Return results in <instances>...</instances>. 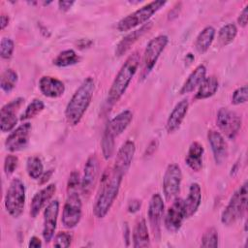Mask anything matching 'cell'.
Returning a JSON list of instances; mask_svg holds the SVG:
<instances>
[{"instance_id": "cell-1", "label": "cell", "mask_w": 248, "mask_h": 248, "mask_svg": "<svg viewBox=\"0 0 248 248\" xmlns=\"http://www.w3.org/2000/svg\"><path fill=\"white\" fill-rule=\"evenodd\" d=\"M122 178L123 175L115 171L113 168H108L103 172L99 191L93 206V212L97 218H104L109 211L117 198Z\"/></svg>"}, {"instance_id": "cell-2", "label": "cell", "mask_w": 248, "mask_h": 248, "mask_svg": "<svg viewBox=\"0 0 248 248\" xmlns=\"http://www.w3.org/2000/svg\"><path fill=\"white\" fill-rule=\"evenodd\" d=\"M95 90L93 78H86L76 90L65 109V118L69 125L76 126L79 123L87 110Z\"/></svg>"}, {"instance_id": "cell-3", "label": "cell", "mask_w": 248, "mask_h": 248, "mask_svg": "<svg viewBox=\"0 0 248 248\" xmlns=\"http://www.w3.org/2000/svg\"><path fill=\"white\" fill-rule=\"evenodd\" d=\"M140 60V57L138 51H135L128 56V58L126 59V61L118 71L108 90V94L107 98L108 105H109L110 107L113 106L123 96L133 77L138 71Z\"/></svg>"}, {"instance_id": "cell-4", "label": "cell", "mask_w": 248, "mask_h": 248, "mask_svg": "<svg viewBox=\"0 0 248 248\" xmlns=\"http://www.w3.org/2000/svg\"><path fill=\"white\" fill-rule=\"evenodd\" d=\"M248 186L245 181L232 196L228 205L221 215V222L226 226H231L237 222L244 215L247 208Z\"/></svg>"}, {"instance_id": "cell-5", "label": "cell", "mask_w": 248, "mask_h": 248, "mask_svg": "<svg viewBox=\"0 0 248 248\" xmlns=\"http://www.w3.org/2000/svg\"><path fill=\"white\" fill-rule=\"evenodd\" d=\"M165 4H166V1H162V0L149 2L148 4L140 7L134 13L120 19L116 26L117 29L120 32H125V31H129L132 28H135L140 24H144Z\"/></svg>"}, {"instance_id": "cell-6", "label": "cell", "mask_w": 248, "mask_h": 248, "mask_svg": "<svg viewBox=\"0 0 248 248\" xmlns=\"http://www.w3.org/2000/svg\"><path fill=\"white\" fill-rule=\"evenodd\" d=\"M4 203L7 212L12 217L17 218L22 214L25 204V186L19 178L16 177L10 182Z\"/></svg>"}, {"instance_id": "cell-7", "label": "cell", "mask_w": 248, "mask_h": 248, "mask_svg": "<svg viewBox=\"0 0 248 248\" xmlns=\"http://www.w3.org/2000/svg\"><path fill=\"white\" fill-rule=\"evenodd\" d=\"M169 38L166 35H159L148 42L142 56L140 79L147 78L149 73L154 68L159 56L167 46Z\"/></svg>"}, {"instance_id": "cell-8", "label": "cell", "mask_w": 248, "mask_h": 248, "mask_svg": "<svg viewBox=\"0 0 248 248\" xmlns=\"http://www.w3.org/2000/svg\"><path fill=\"white\" fill-rule=\"evenodd\" d=\"M216 123L219 130L230 140H233L238 134L242 119L239 114L227 108H221L217 112Z\"/></svg>"}, {"instance_id": "cell-9", "label": "cell", "mask_w": 248, "mask_h": 248, "mask_svg": "<svg viewBox=\"0 0 248 248\" xmlns=\"http://www.w3.org/2000/svg\"><path fill=\"white\" fill-rule=\"evenodd\" d=\"M81 199L77 191L68 192V197L63 206L62 223L68 229L75 228L81 218Z\"/></svg>"}, {"instance_id": "cell-10", "label": "cell", "mask_w": 248, "mask_h": 248, "mask_svg": "<svg viewBox=\"0 0 248 248\" xmlns=\"http://www.w3.org/2000/svg\"><path fill=\"white\" fill-rule=\"evenodd\" d=\"M182 172L180 167L175 164H170L163 177V192L166 200H173L180 190Z\"/></svg>"}, {"instance_id": "cell-11", "label": "cell", "mask_w": 248, "mask_h": 248, "mask_svg": "<svg viewBox=\"0 0 248 248\" xmlns=\"http://www.w3.org/2000/svg\"><path fill=\"white\" fill-rule=\"evenodd\" d=\"M164 202L160 194L155 193L150 198L147 209L149 225L154 237L159 240L161 235V223L164 215Z\"/></svg>"}, {"instance_id": "cell-12", "label": "cell", "mask_w": 248, "mask_h": 248, "mask_svg": "<svg viewBox=\"0 0 248 248\" xmlns=\"http://www.w3.org/2000/svg\"><path fill=\"white\" fill-rule=\"evenodd\" d=\"M32 126L29 122L22 123L8 136L5 140V147L10 152H16L26 148L29 142Z\"/></svg>"}, {"instance_id": "cell-13", "label": "cell", "mask_w": 248, "mask_h": 248, "mask_svg": "<svg viewBox=\"0 0 248 248\" xmlns=\"http://www.w3.org/2000/svg\"><path fill=\"white\" fill-rule=\"evenodd\" d=\"M185 218L184 200L181 198H175L166 213L164 219L165 227L170 232H176L181 228Z\"/></svg>"}, {"instance_id": "cell-14", "label": "cell", "mask_w": 248, "mask_h": 248, "mask_svg": "<svg viewBox=\"0 0 248 248\" xmlns=\"http://www.w3.org/2000/svg\"><path fill=\"white\" fill-rule=\"evenodd\" d=\"M24 103L23 98H16L7 103L0 110V129L3 133L11 132L17 122L16 111Z\"/></svg>"}, {"instance_id": "cell-15", "label": "cell", "mask_w": 248, "mask_h": 248, "mask_svg": "<svg viewBox=\"0 0 248 248\" xmlns=\"http://www.w3.org/2000/svg\"><path fill=\"white\" fill-rule=\"evenodd\" d=\"M99 174V161L96 154L88 157L83 170V176L80 181V189L83 195L89 196L96 185Z\"/></svg>"}, {"instance_id": "cell-16", "label": "cell", "mask_w": 248, "mask_h": 248, "mask_svg": "<svg viewBox=\"0 0 248 248\" xmlns=\"http://www.w3.org/2000/svg\"><path fill=\"white\" fill-rule=\"evenodd\" d=\"M58 213L59 202L57 200L49 202L44 212V226L42 232L44 240L46 243H48L53 238L57 225Z\"/></svg>"}, {"instance_id": "cell-17", "label": "cell", "mask_w": 248, "mask_h": 248, "mask_svg": "<svg viewBox=\"0 0 248 248\" xmlns=\"http://www.w3.org/2000/svg\"><path fill=\"white\" fill-rule=\"evenodd\" d=\"M135 151H136L135 142L130 140H126L122 144V146L119 148L116 154L114 166L112 167L113 170L124 176L132 164Z\"/></svg>"}, {"instance_id": "cell-18", "label": "cell", "mask_w": 248, "mask_h": 248, "mask_svg": "<svg viewBox=\"0 0 248 248\" xmlns=\"http://www.w3.org/2000/svg\"><path fill=\"white\" fill-rule=\"evenodd\" d=\"M207 140L210 144L215 163L217 165H222L228 157V144L223 135L216 130H209L207 133Z\"/></svg>"}, {"instance_id": "cell-19", "label": "cell", "mask_w": 248, "mask_h": 248, "mask_svg": "<svg viewBox=\"0 0 248 248\" xmlns=\"http://www.w3.org/2000/svg\"><path fill=\"white\" fill-rule=\"evenodd\" d=\"M188 108H189V102L187 99H183L179 101L174 106L166 123V130L169 134L175 132L180 127L183 119L185 118L188 112Z\"/></svg>"}, {"instance_id": "cell-20", "label": "cell", "mask_w": 248, "mask_h": 248, "mask_svg": "<svg viewBox=\"0 0 248 248\" xmlns=\"http://www.w3.org/2000/svg\"><path fill=\"white\" fill-rule=\"evenodd\" d=\"M151 26H152V22L148 21L147 23L142 24L140 28L132 31L131 33H129L125 37H123L122 40L116 46L115 55L117 57H120L123 54H125L130 49V47L151 28Z\"/></svg>"}, {"instance_id": "cell-21", "label": "cell", "mask_w": 248, "mask_h": 248, "mask_svg": "<svg viewBox=\"0 0 248 248\" xmlns=\"http://www.w3.org/2000/svg\"><path fill=\"white\" fill-rule=\"evenodd\" d=\"M39 88L43 95L49 98L60 97L65 92L64 83L60 79L49 76H44L40 78Z\"/></svg>"}, {"instance_id": "cell-22", "label": "cell", "mask_w": 248, "mask_h": 248, "mask_svg": "<svg viewBox=\"0 0 248 248\" xmlns=\"http://www.w3.org/2000/svg\"><path fill=\"white\" fill-rule=\"evenodd\" d=\"M56 191V185L51 183L35 194L30 204V215L35 218L41 209L48 202Z\"/></svg>"}, {"instance_id": "cell-23", "label": "cell", "mask_w": 248, "mask_h": 248, "mask_svg": "<svg viewBox=\"0 0 248 248\" xmlns=\"http://www.w3.org/2000/svg\"><path fill=\"white\" fill-rule=\"evenodd\" d=\"M202 202V190L201 186L198 183H192L189 188V193L184 200V208H185V214L186 218L192 217L197 210L199 209V206Z\"/></svg>"}, {"instance_id": "cell-24", "label": "cell", "mask_w": 248, "mask_h": 248, "mask_svg": "<svg viewBox=\"0 0 248 248\" xmlns=\"http://www.w3.org/2000/svg\"><path fill=\"white\" fill-rule=\"evenodd\" d=\"M203 152V146L199 141H194L189 146L187 155L185 157V162L192 170L200 171L202 170Z\"/></svg>"}, {"instance_id": "cell-25", "label": "cell", "mask_w": 248, "mask_h": 248, "mask_svg": "<svg viewBox=\"0 0 248 248\" xmlns=\"http://www.w3.org/2000/svg\"><path fill=\"white\" fill-rule=\"evenodd\" d=\"M206 75V68L204 65L201 64L196 67V69L189 75L186 81L183 83L179 90L180 94H186L194 91L202 82Z\"/></svg>"}, {"instance_id": "cell-26", "label": "cell", "mask_w": 248, "mask_h": 248, "mask_svg": "<svg viewBox=\"0 0 248 248\" xmlns=\"http://www.w3.org/2000/svg\"><path fill=\"white\" fill-rule=\"evenodd\" d=\"M132 120H133V112L129 109H126L121 111L116 116H114L110 121H108L107 126L111 131V133L115 137H117L126 130V128L129 126Z\"/></svg>"}, {"instance_id": "cell-27", "label": "cell", "mask_w": 248, "mask_h": 248, "mask_svg": "<svg viewBox=\"0 0 248 248\" xmlns=\"http://www.w3.org/2000/svg\"><path fill=\"white\" fill-rule=\"evenodd\" d=\"M133 246L135 248L141 247H149L150 246V238L149 232L146 225V221L144 218L139 220L134 228L133 232Z\"/></svg>"}, {"instance_id": "cell-28", "label": "cell", "mask_w": 248, "mask_h": 248, "mask_svg": "<svg viewBox=\"0 0 248 248\" xmlns=\"http://www.w3.org/2000/svg\"><path fill=\"white\" fill-rule=\"evenodd\" d=\"M219 88V80L215 76L205 77L202 82L200 84L199 89L195 95V99L202 100L213 96Z\"/></svg>"}, {"instance_id": "cell-29", "label": "cell", "mask_w": 248, "mask_h": 248, "mask_svg": "<svg viewBox=\"0 0 248 248\" xmlns=\"http://www.w3.org/2000/svg\"><path fill=\"white\" fill-rule=\"evenodd\" d=\"M215 37V29L212 26L204 27L197 36L195 47L198 52L204 53L210 47Z\"/></svg>"}, {"instance_id": "cell-30", "label": "cell", "mask_w": 248, "mask_h": 248, "mask_svg": "<svg viewBox=\"0 0 248 248\" xmlns=\"http://www.w3.org/2000/svg\"><path fill=\"white\" fill-rule=\"evenodd\" d=\"M114 138L115 136L111 133V131L108 129V126H106L102 140H101V146H102V153L106 160L109 159L114 152Z\"/></svg>"}, {"instance_id": "cell-31", "label": "cell", "mask_w": 248, "mask_h": 248, "mask_svg": "<svg viewBox=\"0 0 248 248\" xmlns=\"http://www.w3.org/2000/svg\"><path fill=\"white\" fill-rule=\"evenodd\" d=\"M79 56L73 49H66L61 51L54 59L53 64L57 67H67L77 64L79 61Z\"/></svg>"}, {"instance_id": "cell-32", "label": "cell", "mask_w": 248, "mask_h": 248, "mask_svg": "<svg viewBox=\"0 0 248 248\" xmlns=\"http://www.w3.org/2000/svg\"><path fill=\"white\" fill-rule=\"evenodd\" d=\"M17 79H18V77L16 71H14L13 69H6L2 73L1 78H0L1 89L6 93H10L16 87L17 83Z\"/></svg>"}, {"instance_id": "cell-33", "label": "cell", "mask_w": 248, "mask_h": 248, "mask_svg": "<svg viewBox=\"0 0 248 248\" xmlns=\"http://www.w3.org/2000/svg\"><path fill=\"white\" fill-rule=\"evenodd\" d=\"M26 171L32 179H39L44 173L42 160L38 156H31L26 161Z\"/></svg>"}, {"instance_id": "cell-34", "label": "cell", "mask_w": 248, "mask_h": 248, "mask_svg": "<svg viewBox=\"0 0 248 248\" xmlns=\"http://www.w3.org/2000/svg\"><path fill=\"white\" fill-rule=\"evenodd\" d=\"M237 34V28L233 23H228L222 26L218 32V40L221 46L231 44Z\"/></svg>"}, {"instance_id": "cell-35", "label": "cell", "mask_w": 248, "mask_h": 248, "mask_svg": "<svg viewBox=\"0 0 248 248\" xmlns=\"http://www.w3.org/2000/svg\"><path fill=\"white\" fill-rule=\"evenodd\" d=\"M45 108V104L40 99H34L25 108L23 113L20 116V120H27L30 118L35 117L37 114H39Z\"/></svg>"}, {"instance_id": "cell-36", "label": "cell", "mask_w": 248, "mask_h": 248, "mask_svg": "<svg viewBox=\"0 0 248 248\" xmlns=\"http://www.w3.org/2000/svg\"><path fill=\"white\" fill-rule=\"evenodd\" d=\"M202 247H218V232L215 228H208L202 236Z\"/></svg>"}, {"instance_id": "cell-37", "label": "cell", "mask_w": 248, "mask_h": 248, "mask_svg": "<svg viewBox=\"0 0 248 248\" xmlns=\"http://www.w3.org/2000/svg\"><path fill=\"white\" fill-rule=\"evenodd\" d=\"M15 48V45L12 39L10 38H2L0 43V55L3 59H10L13 55Z\"/></svg>"}, {"instance_id": "cell-38", "label": "cell", "mask_w": 248, "mask_h": 248, "mask_svg": "<svg viewBox=\"0 0 248 248\" xmlns=\"http://www.w3.org/2000/svg\"><path fill=\"white\" fill-rule=\"evenodd\" d=\"M72 239H73V236L70 232H60L54 237L53 246L61 247V248H68V247H70V245L72 243Z\"/></svg>"}, {"instance_id": "cell-39", "label": "cell", "mask_w": 248, "mask_h": 248, "mask_svg": "<svg viewBox=\"0 0 248 248\" xmlns=\"http://www.w3.org/2000/svg\"><path fill=\"white\" fill-rule=\"evenodd\" d=\"M247 96H248V90L247 86L243 85L241 87H238L235 89L232 96V104L233 105H240L247 102Z\"/></svg>"}, {"instance_id": "cell-40", "label": "cell", "mask_w": 248, "mask_h": 248, "mask_svg": "<svg viewBox=\"0 0 248 248\" xmlns=\"http://www.w3.org/2000/svg\"><path fill=\"white\" fill-rule=\"evenodd\" d=\"M18 165V158L15 155H7L4 160V172L7 176L11 175Z\"/></svg>"}, {"instance_id": "cell-41", "label": "cell", "mask_w": 248, "mask_h": 248, "mask_svg": "<svg viewBox=\"0 0 248 248\" xmlns=\"http://www.w3.org/2000/svg\"><path fill=\"white\" fill-rule=\"evenodd\" d=\"M80 177H79V173L78 171H72L70 176H69V179H68V183H67V189H68V192H73V191H76L77 188L78 186H80Z\"/></svg>"}, {"instance_id": "cell-42", "label": "cell", "mask_w": 248, "mask_h": 248, "mask_svg": "<svg viewBox=\"0 0 248 248\" xmlns=\"http://www.w3.org/2000/svg\"><path fill=\"white\" fill-rule=\"evenodd\" d=\"M247 21H248V5H246L243 8V10L241 11L237 18V22L241 27H245L247 25Z\"/></svg>"}, {"instance_id": "cell-43", "label": "cell", "mask_w": 248, "mask_h": 248, "mask_svg": "<svg viewBox=\"0 0 248 248\" xmlns=\"http://www.w3.org/2000/svg\"><path fill=\"white\" fill-rule=\"evenodd\" d=\"M140 206H141V202H140V200H136V199H135V200H132V201L129 202L127 208H128V211H129V212L135 213V212H137V211L140 210Z\"/></svg>"}, {"instance_id": "cell-44", "label": "cell", "mask_w": 248, "mask_h": 248, "mask_svg": "<svg viewBox=\"0 0 248 248\" xmlns=\"http://www.w3.org/2000/svg\"><path fill=\"white\" fill-rule=\"evenodd\" d=\"M75 4V1H58V7L61 11L67 12Z\"/></svg>"}, {"instance_id": "cell-45", "label": "cell", "mask_w": 248, "mask_h": 248, "mask_svg": "<svg viewBox=\"0 0 248 248\" xmlns=\"http://www.w3.org/2000/svg\"><path fill=\"white\" fill-rule=\"evenodd\" d=\"M52 173H53V170H46V171H45L43 174H42V176L39 178V184H41V185H43V184H45L46 181H48V179L50 178V176L52 175Z\"/></svg>"}, {"instance_id": "cell-46", "label": "cell", "mask_w": 248, "mask_h": 248, "mask_svg": "<svg viewBox=\"0 0 248 248\" xmlns=\"http://www.w3.org/2000/svg\"><path fill=\"white\" fill-rule=\"evenodd\" d=\"M28 246H29L30 248H39V247L42 246V241H41V239H40L39 237H37V236H32V237L30 238V240H29Z\"/></svg>"}, {"instance_id": "cell-47", "label": "cell", "mask_w": 248, "mask_h": 248, "mask_svg": "<svg viewBox=\"0 0 248 248\" xmlns=\"http://www.w3.org/2000/svg\"><path fill=\"white\" fill-rule=\"evenodd\" d=\"M0 20H1V23H0V25H1V29L3 30V29H4V28L9 24V16L3 14V15H1Z\"/></svg>"}, {"instance_id": "cell-48", "label": "cell", "mask_w": 248, "mask_h": 248, "mask_svg": "<svg viewBox=\"0 0 248 248\" xmlns=\"http://www.w3.org/2000/svg\"><path fill=\"white\" fill-rule=\"evenodd\" d=\"M92 44V42L91 41H89V40H84V39H81L78 43V45L79 46V47H88L90 45Z\"/></svg>"}]
</instances>
